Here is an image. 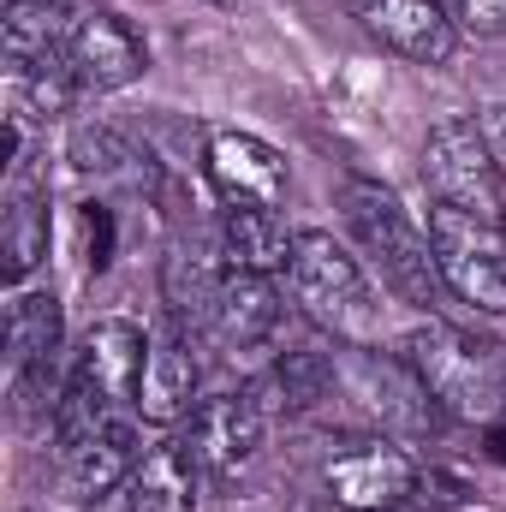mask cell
Instances as JSON below:
<instances>
[{"label": "cell", "mask_w": 506, "mask_h": 512, "mask_svg": "<svg viewBox=\"0 0 506 512\" xmlns=\"http://www.w3.org/2000/svg\"><path fill=\"white\" fill-rule=\"evenodd\" d=\"M197 399V328L167 316V328L149 334L143 382H137V417L143 423H173Z\"/></svg>", "instance_id": "cell-12"}, {"label": "cell", "mask_w": 506, "mask_h": 512, "mask_svg": "<svg viewBox=\"0 0 506 512\" xmlns=\"http://www.w3.org/2000/svg\"><path fill=\"white\" fill-rule=\"evenodd\" d=\"M286 274H292V298L304 304V316L316 328H328L334 340H352V346L376 340L370 274L334 233H298V251H292Z\"/></svg>", "instance_id": "cell-4"}, {"label": "cell", "mask_w": 506, "mask_h": 512, "mask_svg": "<svg viewBox=\"0 0 506 512\" xmlns=\"http://www.w3.org/2000/svg\"><path fill=\"white\" fill-rule=\"evenodd\" d=\"M72 24H78V0H6V18H0L6 66L66 60V36H72Z\"/></svg>", "instance_id": "cell-17"}, {"label": "cell", "mask_w": 506, "mask_h": 512, "mask_svg": "<svg viewBox=\"0 0 506 512\" xmlns=\"http://www.w3.org/2000/svg\"><path fill=\"white\" fill-rule=\"evenodd\" d=\"M72 161H78V173H90L102 185H149V161L114 126H78L72 131Z\"/></svg>", "instance_id": "cell-22"}, {"label": "cell", "mask_w": 506, "mask_h": 512, "mask_svg": "<svg viewBox=\"0 0 506 512\" xmlns=\"http://www.w3.org/2000/svg\"><path fill=\"white\" fill-rule=\"evenodd\" d=\"M221 251H227L233 268L280 274V268H292L298 233L286 227L280 209H227V215H221Z\"/></svg>", "instance_id": "cell-18"}, {"label": "cell", "mask_w": 506, "mask_h": 512, "mask_svg": "<svg viewBox=\"0 0 506 512\" xmlns=\"http://www.w3.org/2000/svg\"><path fill=\"white\" fill-rule=\"evenodd\" d=\"M340 382V370H334V358L328 352H280V364L251 387L256 399H268L274 411H286V417H298V411H310V405H322L328 393Z\"/></svg>", "instance_id": "cell-20"}, {"label": "cell", "mask_w": 506, "mask_h": 512, "mask_svg": "<svg viewBox=\"0 0 506 512\" xmlns=\"http://www.w3.org/2000/svg\"><path fill=\"white\" fill-rule=\"evenodd\" d=\"M42 358H60V298L54 292H12V304H6V364L18 376Z\"/></svg>", "instance_id": "cell-21"}, {"label": "cell", "mask_w": 506, "mask_h": 512, "mask_svg": "<svg viewBox=\"0 0 506 512\" xmlns=\"http://www.w3.org/2000/svg\"><path fill=\"white\" fill-rule=\"evenodd\" d=\"M66 66L78 78V90H126L143 78L149 54L137 42L120 12H102V6H78V24L66 36Z\"/></svg>", "instance_id": "cell-9"}, {"label": "cell", "mask_w": 506, "mask_h": 512, "mask_svg": "<svg viewBox=\"0 0 506 512\" xmlns=\"http://www.w3.org/2000/svg\"><path fill=\"white\" fill-rule=\"evenodd\" d=\"M429 239L441 256V274L453 286V298L501 316L506 310V227L501 221H483V215H465L453 203H435L429 209Z\"/></svg>", "instance_id": "cell-5"}, {"label": "cell", "mask_w": 506, "mask_h": 512, "mask_svg": "<svg viewBox=\"0 0 506 512\" xmlns=\"http://www.w3.org/2000/svg\"><path fill=\"white\" fill-rule=\"evenodd\" d=\"M483 131H489V143H495V155H506V102H495V108L483 114Z\"/></svg>", "instance_id": "cell-24"}, {"label": "cell", "mask_w": 506, "mask_h": 512, "mask_svg": "<svg viewBox=\"0 0 506 512\" xmlns=\"http://www.w3.org/2000/svg\"><path fill=\"white\" fill-rule=\"evenodd\" d=\"M209 334L227 346V352H256L280 334V292L268 274L251 268H233L221 280V298H215V316H209Z\"/></svg>", "instance_id": "cell-15"}, {"label": "cell", "mask_w": 506, "mask_h": 512, "mask_svg": "<svg viewBox=\"0 0 506 512\" xmlns=\"http://www.w3.org/2000/svg\"><path fill=\"white\" fill-rule=\"evenodd\" d=\"M262 447V399L256 393H215L191 411L185 453L203 477H233L245 471Z\"/></svg>", "instance_id": "cell-10"}, {"label": "cell", "mask_w": 506, "mask_h": 512, "mask_svg": "<svg viewBox=\"0 0 506 512\" xmlns=\"http://www.w3.org/2000/svg\"><path fill=\"white\" fill-rule=\"evenodd\" d=\"M209 185L227 209H280L286 203V161L251 131H215L209 137Z\"/></svg>", "instance_id": "cell-11"}, {"label": "cell", "mask_w": 506, "mask_h": 512, "mask_svg": "<svg viewBox=\"0 0 506 512\" xmlns=\"http://www.w3.org/2000/svg\"><path fill=\"white\" fill-rule=\"evenodd\" d=\"M346 12L411 66H447L459 48V24L441 0H346Z\"/></svg>", "instance_id": "cell-8"}, {"label": "cell", "mask_w": 506, "mask_h": 512, "mask_svg": "<svg viewBox=\"0 0 506 512\" xmlns=\"http://www.w3.org/2000/svg\"><path fill=\"white\" fill-rule=\"evenodd\" d=\"M453 12L459 30H477V36H506V0H441Z\"/></svg>", "instance_id": "cell-23"}, {"label": "cell", "mask_w": 506, "mask_h": 512, "mask_svg": "<svg viewBox=\"0 0 506 512\" xmlns=\"http://www.w3.org/2000/svg\"><path fill=\"white\" fill-rule=\"evenodd\" d=\"M423 179L435 191V203H453L465 215H483V221H501V161H495V143L489 131L465 114L441 120L423 143Z\"/></svg>", "instance_id": "cell-6"}, {"label": "cell", "mask_w": 506, "mask_h": 512, "mask_svg": "<svg viewBox=\"0 0 506 512\" xmlns=\"http://www.w3.org/2000/svg\"><path fill=\"white\" fill-rule=\"evenodd\" d=\"M143 358H149V334H143L137 322H126V316H114V322H96V328H90L84 352L72 358V376L90 382L102 399H114V405L137 411Z\"/></svg>", "instance_id": "cell-14"}, {"label": "cell", "mask_w": 506, "mask_h": 512, "mask_svg": "<svg viewBox=\"0 0 506 512\" xmlns=\"http://www.w3.org/2000/svg\"><path fill=\"white\" fill-rule=\"evenodd\" d=\"M399 358L417 382L429 387V399L441 405V417L459 423H501L506 411V352L495 340H477L441 316L417 322L399 340Z\"/></svg>", "instance_id": "cell-2"}, {"label": "cell", "mask_w": 506, "mask_h": 512, "mask_svg": "<svg viewBox=\"0 0 506 512\" xmlns=\"http://www.w3.org/2000/svg\"><path fill=\"white\" fill-rule=\"evenodd\" d=\"M227 274H233V262H227V251H221V233H215V239H203V233L173 239V245H167V262H161L167 316H179L185 328H209Z\"/></svg>", "instance_id": "cell-13"}, {"label": "cell", "mask_w": 506, "mask_h": 512, "mask_svg": "<svg viewBox=\"0 0 506 512\" xmlns=\"http://www.w3.org/2000/svg\"><path fill=\"white\" fill-rule=\"evenodd\" d=\"M215 6H239V0H215Z\"/></svg>", "instance_id": "cell-25"}, {"label": "cell", "mask_w": 506, "mask_h": 512, "mask_svg": "<svg viewBox=\"0 0 506 512\" xmlns=\"http://www.w3.org/2000/svg\"><path fill=\"white\" fill-rule=\"evenodd\" d=\"M322 483H328V495L340 507H352V512H393L417 495L423 477H417V465L399 447H387V441H352V447H340L322 465Z\"/></svg>", "instance_id": "cell-7"}, {"label": "cell", "mask_w": 506, "mask_h": 512, "mask_svg": "<svg viewBox=\"0 0 506 512\" xmlns=\"http://www.w3.org/2000/svg\"><path fill=\"white\" fill-rule=\"evenodd\" d=\"M131 512H197V465L185 441H161L131 471Z\"/></svg>", "instance_id": "cell-19"}, {"label": "cell", "mask_w": 506, "mask_h": 512, "mask_svg": "<svg viewBox=\"0 0 506 512\" xmlns=\"http://www.w3.org/2000/svg\"><path fill=\"white\" fill-rule=\"evenodd\" d=\"M12 185H6V215H0V274L6 286H18L42 256H48V185L24 167H6Z\"/></svg>", "instance_id": "cell-16"}, {"label": "cell", "mask_w": 506, "mask_h": 512, "mask_svg": "<svg viewBox=\"0 0 506 512\" xmlns=\"http://www.w3.org/2000/svg\"><path fill=\"white\" fill-rule=\"evenodd\" d=\"M137 411L102 399L90 382H66L60 399V417H54V465H60V483L72 501H96L108 489H120L131 471L143 465V447H137Z\"/></svg>", "instance_id": "cell-3"}, {"label": "cell", "mask_w": 506, "mask_h": 512, "mask_svg": "<svg viewBox=\"0 0 506 512\" xmlns=\"http://www.w3.org/2000/svg\"><path fill=\"white\" fill-rule=\"evenodd\" d=\"M340 209H346L352 239L364 245V256L376 262V274L387 280V292H399L405 304L441 316L447 298H453V286L441 274V256H435L429 227H417L399 209V197L387 185H376V179H346L340 185Z\"/></svg>", "instance_id": "cell-1"}]
</instances>
